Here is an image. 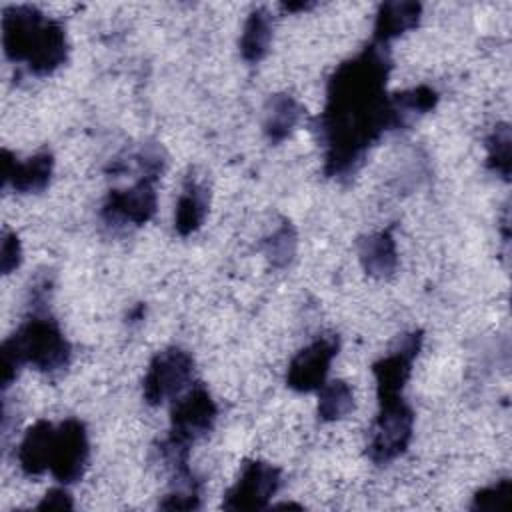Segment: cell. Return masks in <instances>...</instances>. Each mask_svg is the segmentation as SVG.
I'll list each match as a JSON object with an SVG mask.
<instances>
[{
    "instance_id": "cell-1",
    "label": "cell",
    "mask_w": 512,
    "mask_h": 512,
    "mask_svg": "<svg viewBox=\"0 0 512 512\" xmlns=\"http://www.w3.org/2000/svg\"><path fill=\"white\" fill-rule=\"evenodd\" d=\"M388 72V52L372 42L332 74L320 118L328 176L354 170L382 132L400 128L392 98L386 94Z\"/></svg>"
},
{
    "instance_id": "cell-2",
    "label": "cell",
    "mask_w": 512,
    "mask_h": 512,
    "mask_svg": "<svg viewBox=\"0 0 512 512\" xmlns=\"http://www.w3.org/2000/svg\"><path fill=\"white\" fill-rule=\"evenodd\" d=\"M2 46L12 62H26L28 70L46 76L66 60V34L60 22L34 6H8L2 12Z\"/></svg>"
},
{
    "instance_id": "cell-3",
    "label": "cell",
    "mask_w": 512,
    "mask_h": 512,
    "mask_svg": "<svg viewBox=\"0 0 512 512\" xmlns=\"http://www.w3.org/2000/svg\"><path fill=\"white\" fill-rule=\"evenodd\" d=\"M70 344L56 320L34 314L2 344V386L6 388L22 364L54 372L68 364Z\"/></svg>"
},
{
    "instance_id": "cell-4",
    "label": "cell",
    "mask_w": 512,
    "mask_h": 512,
    "mask_svg": "<svg viewBox=\"0 0 512 512\" xmlns=\"http://www.w3.org/2000/svg\"><path fill=\"white\" fill-rule=\"evenodd\" d=\"M216 420V404L202 384L186 392L172 408L170 436L164 444V454L176 472H184L188 446L204 436Z\"/></svg>"
},
{
    "instance_id": "cell-5",
    "label": "cell",
    "mask_w": 512,
    "mask_h": 512,
    "mask_svg": "<svg viewBox=\"0 0 512 512\" xmlns=\"http://www.w3.org/2000/svg\"><path fill=\"white\" fill-rule=\"evenodd\" d=\"M380 410L372 426L368 456L376 464H386L398 458L410 444L414 414L402 396L378 398Z\"/></svg>"
},
{
    "instance_id": "cell-6",
    "label": "cell",
    "mask_w": 512,
    "mask_h": 512,
    "mask_svg": "<svg viewBox=\"0 0 512 512\" xmlns=\"http://www.w3.org/2000/svg\"><path fill=\"white\" fill-rule=\"evenodd\" d=\"M192 356L180 348L158 352L144 376V398L148 404H160L178 396L192 378Z\"/></svg>"
},
{
    "instance_id": "cell-7",
    "label": "cell",
    "mask_w": 512,
    "mask_h": 512,
    "mask_svg": "<svg viewBox=\"0 0 512 512\" xmlns=\"http://www.w3.org/2000/svg\"><path fill=\"white\" fill-rule=\"evenodd\" d=\"M88 462V436L80 420L68 418L54 428L50 472L62 484H72L84 474Z\"/></svg>"
},
{
    "instance_id": "cell-8",
    "label": "cell",
    "mask_w": 512,
    "mask_h": 512,
    "mask_svg": "<svg viewBox=\"0 0 512 512\" xmlns=\"http://www.w3.org/2000/svg\"><path fill=\"white\" fill-rule=\"evenodd\" d=\"M280 486V470L272 464L252 460L246 462L240 478L228 490L224 508L228 510H258L268 504Z\"/></svg>"
},
{
    "instance_id": "cell-9",
    "label": "cell",
    "mask_w": 512,
    "mask_h": 512,
    "mask_svg": "<svg viewBox=\"0 0 512 512\" xmlns=\"http://www.w3.org/2000/svg\"><path fill=\"white\" fill-rule=\"evenodd\" d=\"M338 352L336 336H322L302 348L290 362L286 382L292 390L312 392L324 386L330 364Z\"/></svg>"
},
{
    "instance_id": "cell-10",
    "label": "cell",
    "mask_w": 512,
    "mask_h": 512,
    "mask_svg": "<svg viewBox=\"0 0 512 512\" xmlns=\"http://www.w3.org/2000/svg\"><path fill=\"white\" fill-rule=\"evenodd\" d=\"M154 178L142 176L132 188L112 190L104 202L102 216L110 224H144L156 212Z\"/></svg>"
},
{
    "instance_id": "cell-11",
    "label": "cell",
    "mask_w": 512,
    "mask_h": 512,
    "mask_svg": "<svg viewBox=\"0 0 512 512\" xmlns=\"http://www.w3.org/2000/svg\"><path fill=\"white\" fill-rule=\"evenodd\" d=\"M422 346V332H412L406 334L398 348L392 350L388 356L380 358L374 366V378H376V388H378V398H392L400 396L410 370L412 362L418 356V350Z\"/></svg>"
},
{
    "instance_id": "cell-12",
    "label": "cell",
    "mask_w": 512,
    "mask_h": 512,
    "mask_svg": "<svg viewBox=\"0 0 512 512\" xmlns=\"http://www.w3.org/2000/svg\"><path fill=\"white\" fill-rule=\"evenodd\" d=\"M52 166L54 160L48 152L36 154L24 162H18L8 150L2 152V178L22 194L42 192L50 182Z\"/></svg>"
},
{
    "instance_id": "cell-13",
    "label": "cell",
    "mask_w": 512,
    "mask_h": 512,
    "mask_svg": "<svg viewBox=\"0 0 512 512\" xmlns=\"http://www.w3.org/2000/svg\"><path fill=\"white\" fill-rule=\"evenodd\" d=\"M52 442H54V426L50 422L40 420L34 426H30L18 446L20 468L30 476H38L44 470H48L50 456H52Z\"/></svg>"
},
{
    "instance_id": "cell-14",
    "label": "cell",
    "mask_w": 512,
    "mask_h": 512,
    "mask_svg": "<svg viewBox=\"0 0 512 512\" xmlns=\"http://www.w3.org/2000/svg\"><path fill=\"white\" fill-rule=\"evenodd\" d=\"M422 6L418 2H384L374 22V42L386 44L392 38L414 28L420 20Z\"/></svg>"
},
{
    "instance_id": "cell-15",
    "label": "cell",
    "mask_w": 512,
    "mask_h": 512,
    "mask_svg": "<svg viewBox=\"0 0 512 512\" xmlns=\"http://www.w3.org/2000/svg\"><path fill=\"white\" fill-rule=\"evenodd\" d=\"M358 254L364 270L370 276H378V278L392 274L398 262L396 242L390 230H382L360 240Z\"/></svg>"
},
{
    "instance_id": "cell-16",
    "label": "cell",
    "mask_w": 512,
    "mask_h": 512,
    "mask_svg": "<svg viewBox=\"0 0 512 512\" xmlns=\"http://www.w3.org/2000/svg\"><path fill=\"white\" fill-rule=\"evenodd\" d=\"M208 212V192L202 184L188 180L178 204H176V216H174V226L178 230V234L188 236L192 232H196Z\"/></svg>"
},
{
    "instance_id": "cell-17",
    "label": "cell",
    "mask_w": 512,
    "mask_h": 512,
    "mask_svg": "<svg viewBox=\"0 0 512 512\" xmlns=\"http://www.w3.org/2000/svg\"><path fill=\"white\" fill-rule=\"evenodd\" d=\"M272 38L270 16L264 8H256L250 12L242 36H240V54L246 62H258L266 56Z\"/></svg>"
},
{
    "instance_id": "cell-18",
    "label": "cell",
    "mask_w": 512,
    "mask_h": 512,
    "mask_svg": "<svg viewBox=\"0 0 512 512\" xmlns=\"http://www.w3.org/2000/svg\"><path fill=\"white\" fill-rule=\"evenodd\" d=\"M302 114L300 104L286 94L272 96L266 110L264 120V132L272 142H282L296 126L298 118Z\"/></svg>"
},
{
    "instance_id": "cell-19",
    "label": "cell",
    "mask_w": 512,
    "mask_h": 512,
    "mask_svg": "<svg viewBox=\"0 0 512 512\" xmlns=\"http://www.w3.org/2000/svg\"><path fill=\"white\" fill-rule=\"evenodd\" d=\"M354 408V394L352 388L342 382H324V386L318 390V416L324 422H334L344 418Z\"/></svg>"
},
{
    "instance_id": "cell-20",
    "label": "cell",
    "mask_w": 512,
    "mask_h": 512,
    "mask_svg": "<svg viewBox=\"0 0 512 512\" xmlns=\"http://www.w3.org/2000/svg\"><path fill=\"white\" fill-rule=\"evenodd\" d=\"M296 252V230L290 222H282L266 240L264 254L272 266H286Z\"/></svg>"
},
{
    "instance_id": "cell-21",
    "label": "cell",
    "mask_w": 512,
    "mask_h": 512,
    "mask_svg": "<svg viewBox=\"0 0 512 512\" xmlns=\"http://www.w3.org/2000/svg\"><path fill=\"white\" fill-rule=\"evenodd\" d=\"M488 166L504 178L510 174V128L506 124L498 126L488 138Z\"/></svg>"
},
{
    "instance_id": "cell-22",
    "label": "cell",
    "mask_w": 512,
    "mask_h": 512,
    "mask_svg": "<svg viewBox=\"0 0 512 512\" xmlns=\"http://www.w3.org/2000/svg\"><path fill=\"white\" fill-rule=\"evenodd\" d=\"M510 480H500L484 490H480L474 496V504L472 508H480V510H504L510 506Z\"/></svg>"
},
{
    "instance_id": "cell-23",
    "label": "cell",
    "mask_w": 512,
    "mask_h": 512,
    "mask_svg": "<svg viewBox=\"0 0 512 512\" xmlns=\"http://www.w3.org/2000/svg\"><path fill=\"white\" fill-rule=\"evenodd\" d=\"M20 240L14 232H4L2 236V248H0V268L2 274H10L20 264Z\"/></svg>"
},
{
    "instance_id": "cell-24",
    "label": "cell",
    "mask_w": 512,
    "mask_h": 512,
    "mask_svg": "<svg viewBox=\"0 0 512 512\" xmlns=\"http://www.w3.org/2000/svg\"><path fill=\"white\" fill-rule=\"evenodd\" d=\"M38 508L40 510H70L72 508V498L64 488H52L42 498Z\"/></svg>"
}]
</instances>
